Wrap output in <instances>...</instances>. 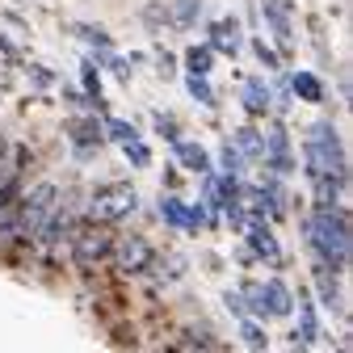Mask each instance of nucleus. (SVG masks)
Here are the masks:
<instances>
[{
	"label": "nucleus",
	"mask_w": 353,
	"mask_h": 353,
	"mask_svg": "<svg viewBox=\"0 0 353 353\" xmlns=\"http://www.w3.org/2000/svg\"><path fill=\"white\" fill-rule=\"evenodd\" d=\"M244 101H248L252 110H265V105H270V93H261V84H248V93H244Z\"/></svg>",
	"instance_id": "nucleus-19"
},
{
	"label": "nucleus",
	"mask_w": 353,
	"mask_h": 353,
	"mask_svg": "<svg viewBox=\"0 0 353 353\" xmlns=\"http://www.w3.org/2000/svg\"><path fill=\"white\" fill-rule=\"evenodd\" d=\"M126 152H130V160H135V164H148V152H143L139 143H135V148H126Z\"/></svg>",
	"instance_id": "nucleus-21"
},
{
	"label": "nucleus",
	"mask_w": 353,
	"mask_h": 353,
	"mask_svg": "<svg viewBox=\"0 0 353 353\" xmlns=\"http://www.w3.org/2000/svg\"><path fill=\"white\" fill-rule=\"evenodd\" d=\"M0 148H5V143H0Z\"/></svg>",
	"instance_id": "nucleus-22"
},
{
	"label": "nucleus",
	"mask_w": 353,
	"mask_h": 353,
	"mask_svg": "<svg viewBox=\"0 0 353 353\" xmlns=\"http://www.w3.org/2000/svg\"><path fill=\"white\" fill-rule=\"evenodd\" d=\"M176 156H181L185 168H206V152L194 148V143H181V148H176Z\"/></svg>",
	"instance_id": "nucleus-14"
},
{
	"label": "nucleus",
	"mask_w": 353,
	"mask_h": 353,
	"mask_svg": "<svg viewBox=\"0 0 353 353\" xmlns=\"http://www.w3.org/2000/svg\"><path fill=\"white\" fill-rule=\"evenodd\" d=\"M135 190H130V185H105V190H97L93 194V223H97V219H101V223H114V219H126L130 210H135Z\"/></svg>",
	"instance_id": "nucleus-5"
},
{
	"label": "nucleus",
	"mask_w": 353,
	"mask_h": 353,
	"mask_svg": "<svg viewBox=\"0 0 353 353\" xmlns=\"http://www.w3.org/2000/svg\"><path fill=\"white\" fill-rule=\"evenodd\" d=\"M248 303L256 316H270V307H265V286H248Z\"/></svg>",
	"instance_id": "nucleus-18"
},
{
	"label": "nucleus",
	"mask_w": 353,
	"mask_h": 353,
	"mask_svg": "<svg viewBox=\"0 0 353 353\" xmlns=\"http://www.w3.org/2000/svg\"><path fill=\"white\" fill-rule=\"evenodd\" d=\"M307 236H312L316 252L328 265H345L349 261V223L341 210H320L312 223H307Z\"/></svg>",
	"instance_id": "nucleus-1"
},
{
	"label": "nucleus",
	"mask_w": 353,
	"mask_h": 353,
	"mask_svg": "<svg viewBox=\"0 0 353 353\" xmlns=\"http://www.w3.org/2000/svg\"><path fill=\"white\" fill-rule=\"evenodd\" d=\"M198 9H202V0H168V26L190 30L194 17H198Z\"/></svg>",
	"instance_id": "nucleus-8"
},
{
	"label": "nucleus",
	"mask_w": 353,
	"mask_h": 353,
	"mask_svg": "<svg viewBox=\"0 0 353 353\" xmlns=\"http://www.w3.org/2000/svg\"><path fill=\"white\" fill-rule=\"evenodd\" d=\"M114 256H118V270H122V274H139V270H148V265H152L156 252L148 248L143 236H130V240H118Z\"/></svg>",
	"instance_id": "nucleus-6"
},
{
	"label": "nucleus",
	"mask_w": 353,
	"mask_h": 353,
	"mask_svg": "<svg viewBox=\"0 0 353 353\" xmlns=\"http://www.w3.org/2000/svg\"><path fill=\"white\" fill-rule=\"evenodd\" d=\"M110 248H114V236H110L105 223H80L76 236H72V256L84 270H93L101 256H110Z\"/></svg>",
	"instance_id": "nucleus-4"
},
{
	"label": "nucleus",
	"mask_w": 353,
	"mask_h": 353,
	"mask_svg": "<svg viewBox=\"0 0 353 353\" xmlns=\"http://www.w3.org/2000/svg\"><path fill=\"white\" fill-rule=\"evenodd\" d=\"M206 68H210V47H194V51H190V72L202 76Z\"/></svg>",
	"instance_id": "nucleus-17"
},
{
	"label": "nucleus",
	"mask_w": 353,
	"mask_h": 353,
	"mask_svg": "<svg viewBox=\"0 0 353 353\" xmlns=\"http://www.w3.org/2000/svg\"><path fill=\"white\" fill-rule=\"evenodd\" d=\"M17 236V206H0V240Z\"/></svg>",
	"instance_id": "nucleus-15"
},
{
	"label": "nucleus",
	"mask_w": 353,
	"mask_h": 353,
	"mask_svg": "<svg viewBox=\"0 0 353 353\" xmlns=\"http://www.w3.org/2000/svg\"><path fill=\"white\" fill-rule=\"evenodd\" d=\"M265 139H270V164H274L278 172H286V168H290V143H286V130H282V126H270V130H265Z\"/></svg>",
	"instance_id": "nucleus-7"
},
{
	"label": "nucleus",
	"mask_w": 353,
	"mask_h": 353,
	"mask_svg": "<svg viewBox=\"0 0 353 353\" xmlns=\"http://www.w3.org/2000/svg\"><path fill=\"white\" fill-rule=\"evenodd\" d=\"M265 9H270V26L282 42H290V9H286V0H261Z\"/></svg>",
	"instance_id": "nucleus-9"
},
{
	"label": "nucleus",
	"mask_w": 353,
	"mask_h": 353,
	"mask_svg": "<svg viewBox=\"0 0 353 353\" xmlns=\"http://www.w3.org/2000/svg\"><path fill=\"white\" fill-rule=\"evenodd\" d=\"M294 93H303L307 101H320V84H316V76H294Z\"/></svg>",
	"instance_id": "nucleus-16"
},
{
	"label": "nucleus",
	"mask_w": 353,
	"mask_h": 353,
	"mask_svg": "<svg viewBox=\"0 0 353 353\" xmlns=\"http://www.w3.org/2000/svg\"><path fill=\"white\" fill-rule=\"evenodd\" d=\"M214 42H219L223 51H236V42H240V30H236V21H232V17L214 26Z\"/></svg>",
	"instance_id": "nucleus-12"
},
{
	"label": "nucleus",
	"mask_w": 353,
	"mask_h": 353,
	"mask_svg": "<svg viewBox=\"0 0 353 353\" xmlns=\"http://www.w3.org/2000/svg\"><path fill=\"white\" fill-rule=\"evenodd\" d=\"M236 143L248 152V160H261V156H265V139L256 135V130H240V135H236Z\"/></svg>",
	"instance_id": "nucleus-13"
},
{
	"label": "nucleus",
	"mask_w": 353,
	"mask_h": 353,
	"mask_svg": "<svg viewBox=\"0 0 353 353\" xmlns=\"http://www.w3.org/2000/svg\"><path fill=\"white\" fill-rule=\"evenodd\" d=\"M252 252H261V261H282L278 240H274L270 232H261V228H252Z\"/></svg>",
	"instance_id": "nucleus-11"
},
{
	"label": "nucleus",
	"mask_w": 353,
	"mask_h": 353,
	"mask_svg": "<svg viewBox=\"0 0 353 353\" xmlns=\"http://www.w3.org/2000/svg\"><path fill=\"white\" fill-rule=\"evenodd\" d=\"M190 88H194V97H202V101L210 105V88H206V80H202V76H190Z\"/></svg>",
	"instance_id": "nucleus-20"
},
{
	"label": "nucleus",
	"mask_w": 353,
	"mask_h": 353,
	"mask_svg": "<svg viewBox=\"0 0 353 353\" xmlns=\"http://www.w3.org/2000/svg\"><path fill=\"white\" fill-rule=\"evenodd\" d=\"M307 172L316 181H341L345 176V160H341V143L332 135V126L320 122L312 130V143H307Z\"/></svg>",
	"instance_id": "nucleus-2"
},
{
	"label": "nucleus",
	"mask_w": 353,
	"mask_h": 353,
	"mask_svg": "<svg viewBox=\"0 0 353 353\" xmlns=\"http://www.w3.org/2000/svg\"><path fill=\"white\" fill-rule=\"evenodd\" d=\"M265 307H270V316H286L290 312V294L282 282H270L265 286Z\"/></svg>",
	"instance_id": "nucleus-10"
},
{
	"label": "nucleus",
	"mask_w": 353,
	"mask_h": 353,
	"mask_svg": "<svg viewBox=\"0 0 353 353\" xmlns=\"http://www.w3.org/2000/svg\"><path fill=\"white\" fill-rule=\"evenodd\" d=\"M59 206V190L47 181V185H34L30 198L17 206V236H38L42 228H47V219L55 214Z\"/></svg>",
	"instance_id": "nucleus-3"
}]
</instances>
